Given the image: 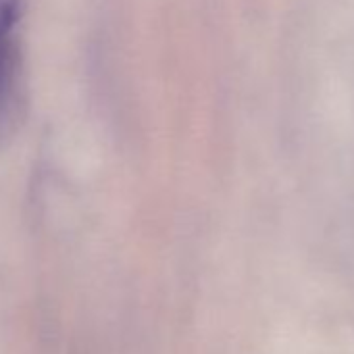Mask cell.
Wrapping results in <instances>:
<instances>
[{"label":"cell","instance_id":"obj_1","mask_svg":"<svg viewBox=\"0 0 354 354\" xmlns=\"http://www.w3.org/2000/svg\"><path fill=\"white\" fill-rule=\"evenodd\" d=\"M28 0H0V136L15 121L21 98V32Z\"/></svg>","mask_w":354,"mask_h":354}]
</instances>
